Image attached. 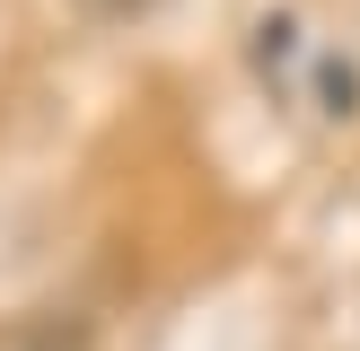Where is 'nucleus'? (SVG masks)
I'll use <instances>...</instances> for the list:
<instances>
[{
    "mask_svg": "<svg viewBox=\"0 0 360 351\" xmlns=\"http://www.w3.org/2000/svg\"><path fill=\"white\" fill-rule=\"evenodd\" d=\"M79 18H97V27H132V18H150V9H167V0H70Z\"/></svg>",
    "mask_w": 360,
    "mask_h": 351,
    "instance_id": "nucleus-1",
    "label": "nucleus"
}]
</instances>
